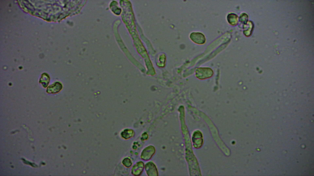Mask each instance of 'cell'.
Wrapping results in <instances>:
<instances>
[{
    "mask_svg": "<svg viewBox=\"0 0 314 176\" xmlns=\"http://www.w3.org/2000/svg\"><path fill=\"white\" fill-rule=\"evenodd\" d=\"M190 38L194 42L199 44L204 43L206 41L204 35L198 32L192 33L190 35Z\"/></svg>",
    "mask_w": 314,
    "mask_h": 176,
    "instance_id": "obj_1",
    "label": "cell"
},
{
    "mask_svg": "<svg viewBox=\"0 0 314 176\" xmlns=\"http://www.w3.org/2000/svg\"><path fill=\"white\" fill-rule=\"evenodd\" d=\"M155 149L154 147L150 146L146 148L142 152L141 157L144 160L149 159L155 152Z\"/></svg>",
    "mask_w": 314,
    "mask_h": 176,
    "instance_id": "obj_2",
    "label": "cell"
},
{
    "mask_svg": "<svg viewBox=\"0 0 314 176\" xmlns=\"http://www.w3.org/2000/svg\"><path fill=\"white\" fill-rule=\"evenodd\" d=\"M145 169L148 175H158L157 170L153 163L149 162L147 163L145 165Z\"/></svg>",
    "mask_w": 314,
    "mask_h": 176,
    "instance_id": "obj_3",
    "label": "cell"
},
{
    "mask_svg": "<svg viewBox=\"0 0 314 176\" xmlns=\"http://www.w3.org/2000/svg\"><path fill=\"white\" fill-rule=\"evenodd\" d=\"M62 86L61 84L57 82L50 85L47 88V92L49 93H55L59 92L61 89Z\"/></svg>",
    "mask_w": 314,
    "mask_h": 176,
    "instance_id": "obj_4",
    "label": "cell"
},
{
    "mask_svg": "<svg viewBox=\"0 0 314 176\" xmlns=\"http://www.w3.org/2000/svg\"><path fill=\"white\" fill-rule=\"evenodd\" d=\"M144 164L141 162L137 163L132 168V173L135 175H139L141 173L144 168Z\"/></svg>",
    "mask_w": 314,
    "mask_h": 176,
    "instance_id": "obj_5",
    "label": "cell"
},
{
    "mask_svg": "<svg viewBox=\"0 0 314 176\" xmlns=\"http://www.w3.org/2000/svg\"><path fill=\"white\" fill-rule=\"evenodd\" d=\"M227 19L228 23L232 25H236L238 23V17L235 14L231 13L228 14Z\"/></svg>",
    "mask_w": 314,
    "mask_h": 176,
    "instance_id": "obj_6",
    "label": "cell"
}]
</instances>
